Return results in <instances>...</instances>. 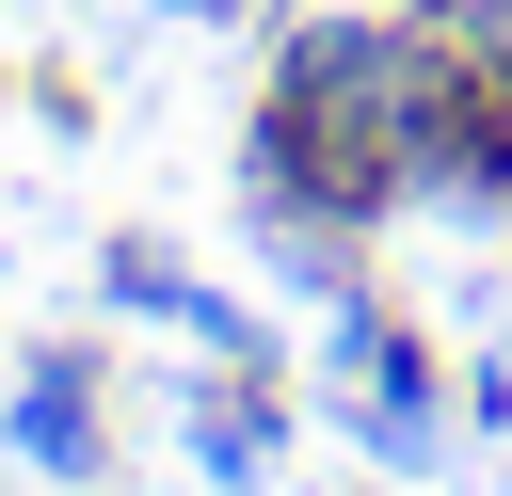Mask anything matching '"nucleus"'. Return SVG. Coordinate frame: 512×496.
Returning a JSON list of instances; mask_svg holds the SVG:
<instances>
[{
	"label": "nucleus",
	"instance_id": "obj_2",
	"mask_svg": "<svg viewBox=\"0 0 512 496\" xmlns=\"http://www.w3.org/2000/svg\"><path fill=\"white\" fill-rule=\"evenodd\" d=\"M192 464H208V480H256V464H272V416L224 400V384H192Z\"/></svg>",
	"mask_w": 512,
	"mask_h": 496
},
{
	"label": "nucleus",
	"instance_id": "obj_1",
	"mask_svg": "<svg viewBox=\"0 0 512 496\" xmlns=\"http://www.w3.org/2000/svg\"><path fill=\"white\" fill-rule=\"evenodd\" d=\"M16 448H32L48 480H96V384H80V368H32V384H16Z\"/></svg>",
	"mask_w": 512,
	"mask_h": 496
}]
</instances>
